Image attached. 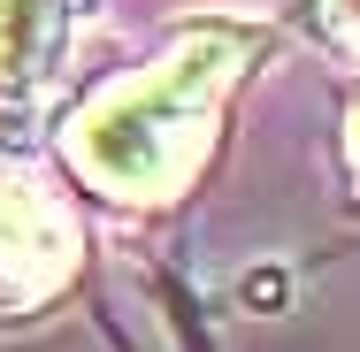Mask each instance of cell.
<instances>
[{
    "label": "cell",
    "mask_w": 360,
    "mask_h": 352,
    "mask_svg": "<svg viewBox=\"0 0 360 352\" xmlns=\"http://www.w3.org/2000/svg\"><path fill=\"white\" fill-rule=\"evenodd\" d=\"M253 62H261V23H230V15L184 23L161 62L77 107V123L62 131L70 169L123 207H169L207 169L222 107Z\"/></svg>",
    "instance_id": "obj_1"
},
{
    "label": "cell",
    "mask_w": 360,
    "mask_h": 352,
    "mask_svg": "<svg viewBox=\"0 0 360 352\" xmlns=\"http://www.w3.org/2000/svg\"><path fill=\"white\" fill-rule=\"evenodd\" d=\"M84 268V230L39 176H0V314L54 306Z\"/></svg>",
    "instance_id": "obj_2"
},
{
    "label": "cell",
    "mask_w": 360,
    "mask_h": 352,
    "mask_svg": "<svg viewBox=\"0 0 360 352\" xmlns=\"http://www.w3.org/2000/svg\"><path fill=\"white\" fill-rule=\"evenodd\" d=\"M70 62V0H0V115L23 123Z\"/></svg>",
    "instance_id": "obj_3"
},
{
    "label": "cell",
    "mask_w": 360,
    "mask_h": 352,
    "mask_svg": "<svg viewBox=\"0 0 360 352\" xmlns=\"http://www.w3.org/2000/svg\"><path fill=\"white\" fill-rule=\"evenodd\" d=\"M291 23H299L314 46L353 54V62H360V0H299V8H291Z\"/></svg>",
    "instance_id": "obj_4"
},
{
    "label": "cell",
    "mask_w": 360,
    "mask_h": 352,
    "mask_svg": "<svg viewBox=\"0 0 360 352\" xmlns=\"http://www.w3.org/2000/svg\"><path fill=\"white\" fill-rule=\"evenodd\" d=\"M345 161H353V176H360V100H353V123H345Z\"/></svg>",
    "instance_id": "obj_5"
}]
</instances>
